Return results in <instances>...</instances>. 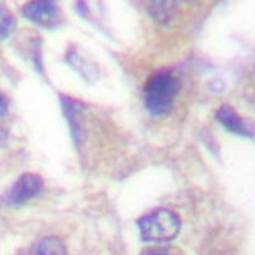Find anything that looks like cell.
<instances>
[{
    "label": "cell",
    "instance_id": "2",
    "mask_svg": "<svg viewBox=\"0 0 255 255\" xmlns=\"http://www.w3.org/2000/svg\"><path fill=\"white\" fill-rule=\"evenodd\" d=\"M138 226L145 243H168L179 235L181 221L175 212L158 209L139 218Z\"/></svg>",
    "mask_w": 255,
    "mask_h": 255
},
{
    "label": "cell",
    "instance_id": "12",
    "mask_svg": "<svg viewBox=\"0 0 255 255\" xmlns=\"http://www.w3.org/2000/svg\"><path fill=\"white\" fill-rule=\"evenodd\" d=\"M188 1H193V0H188Z\"/></svg>",
    "mask_w": 255,
    "mask_h": 255
},
{
    "label": "cell",
    "instance_id": "9",
    "mask_svg": "<svg viewBox=\"0 0 255 255\" xmlns=\"http://www.w3.org/2000/svg\"><path fill=\"white\" fill-rule=\"evenodd\" d=\"M67 60L68 63L72 65L77 72L83 77L86 81H92L97 77V70L95 69L93 65L88 64L87 61L84 60L81 55H79L78 52L76 51H69L67 55Z\"/></svg>",
    "mask_w": 255,
    "mask_h": 255
},
{
    "label": "cell",
    "instance_id": "1",
    "mask_svg": "<svg viewBox=\"0 0 255 255\" xmlns=\"http://www.w3.org/2000/svg\"><path fill=\"white\" fill-rule=\"evenodd\" d=\"M180 90V81L170 70H161L147 81L144 102L148 111L154 116L167 114L174 105Z\"/></svg>",
    "mask_w": 255,
    "mask_h": 255
},
{
    "label": "cell",
    "instance_id": "4",
    "mask_svg": "<svg viewBox=\"0 0 255 255\" xmlns=\"http://www.w3.org/2000/svg\"><path fill=\"white\" fill-rule=\"evenodd\" d=\"M24 18L44 28H56L61 23V13L56 0H29L22 8Z\"/></svg>",
    "mask_w": 255,
    "mask_h": 255
},
{
    "label": "cell",
    "instance_id": "8",
    "mask_svg": "<svg viewBox=\"0 0 255 255\" xmlns=\"http://www.w3.org/2000/svg\"><path fill=\"white\" fill-rule=\"evenodd\" d=\"M33 254H65L67 249L64 247L63 241L55 236H47V238L41 239L32 248Z\"/></svg>",
    "mask_w": 255,
    "mask_h": 255
},
{
    "label": "cell",
    "instance_id": "3",
    "mask_svg": "<svg viewBox=\"0 0 255 255\" xmlns=\"http://www.w3.org/2000/svg\"><path fill=\"white\" fill-rule=\"evenodd\" d=\"M44 191V180L40 175L27 172L12 185L4 195V203L6 206H23L29 200L35 199Z\"/></svg>",
    "mask_w": 255,
    "mask_h": 255
},
{
    "label": "cell",
    "instance_id": "5",
    "mask_svg": "<svg viewBox=\"0 0 255 255\" xmlns=\"http://www.w3.org/2000/svg\"><path fill=\"white\" fill-rule=\"evenodd\" d=\"M217 120L231 133L244 136H253V128L247 120H244L231 106H222L217 111Z\"/></svg>",
    "mask_w": 255,
    "mask_h": 255
},
{
    "label": "cell",
    "instance_id": "6",
    "mask_svg": "<svg viewBox=\"0 0 255 255\" xmlns=\"http://www.w3.org/2000/svg\"><path fill=\"white\" fill-rule=\"evenodd\" d=\"M60 105L63 108L64 115L69 122L70 130H72V135L76 142H81L82 140V130L81 124H79L78 115L82 110L84 109L83 105L79 101L70 99L68 96H60Z\"/></svg>",
    "mask_w": 255,
    "mask_h": 255
},
{
    "label": "cell",
    "instance_id": "10",
    "mask_svg": "<svg viewBox=\"0 0 255 255\" xmlns=\"http://www.w3.org/2000/svg\"><path fill=\"white\" fill-rule=\"evenodd\" d=\"M15 26L14 17L9 9L5 6L0 5V41L5 40Z\"/></svg>",
    "mask_w": 255,
    "mask_h": 255
},
{
    "label": "cell",
    "instance_id": "11",
    "mask_svg": "<svg viewBox=\"0 0 255 255\" xmlns=\"http://www.w3.org/2000/svg\"><path fill=\"white\" fill-rule=\"evenodd\" d=\"M9 109V102L6 100L5 96L3 93H0V116H4L6 113H8Z\"/></svg>",
    "mask_w": 255,
    "mask_h": 255
},
{
    "label": "cell",
    "instance_id": "7",
    "mask_svg": "<svg viewBox=\"0 0 255 255\" xmlns=\"http://www.w3.org/2000/svg\"><path fill=\"white\" fill-rule=\"evenodd\" d=\"M147 10L156 22L168 23L176 12V0H147Z\"/></svg>",
    "mask_w": 255,
    "mask_h": 255
}]
</instances>
